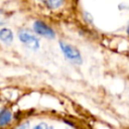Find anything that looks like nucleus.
Returning <instances> with one entry per match:
<instances>
[{"label": "nucleus", "instance_id": "39448f33", "mask_svg": "<svg viewBox=\"0 0 129 129\" xmlns=\"http://www.w3.org/2000/svg\"><path fill=\"white\" fill-rule=\"evenodd\" d=\"M11 118H12V114L10 111L5 110V109L1 110L0 111V126L7 125L11 121Z\"/></svg>", "mask_w": 129, "mask_h": 129}, {"label": "nucleus", "instance_id": "f03ea898", "mask_svg": "<svg viewBox=\"0 0 129 129\" xmlns=\"http://www.w3.org/2000/svg\"><path fill=\"white\" fill-rule=\"evenodd\" d=\"M18 37H19V39H20L27 47H29V48H31V49H33V50L38 49V47H39V41H38V39H37L33 34H31L30 32L21 31V32H19Z\"/></svg>", "mask_w": 129, "mask_h": 129}, {"label": "nucleus", "instance_id": "1a4fd4ad", "mask_svg": "<svg viewBox=\"0 0 129 129\" xmlns=\"http://www.w3.org/2000/svg\"><path fill=\"white\" fill-rule=\"evenodd\" d=\"M0 24H2V15H1V11H0Z\"/></svg>", "mask_w": 129, "mask_h": 129}, {"label": "nucleus", "instance_id": "7ed1b4c3", "mask_svg": "<svg viewBox=\"0 0 129 129\" xmlns=\"http://www.w3.org/2000/svg\"><path fill=\"white\" fill-rule=\"evenodd\" d=\"M33 29L37 34H39L43 37H46V38H54V36H55L53 30L48 25H46L45 23H43L40 20H37L33 23Z\"/></svg>", "mask_w": 129, "mask_h": 129}, {"label": "nucleus", "instance_id": "423d86ee", "mask_svg": "<svg viewBox=\"0 0 129 129\" xmlns=\"http://www.w3.org/2000/svg\"><path fill=\"white\" fill-rule=\"evenodd\" d=\"M45 3L47 5H49L50 7H52V8H56L57 6L62 4V2H60V1H49V2H45Z\"/></svg>", "mask_w": 129, "mask_h": 129}, {"label": "nucleus", "instance_id": "20e7f679", "mask_svg": "<svg viewBox=\"0 0 129 129\" xmlns=\"http://www.w3.org/2000/svg\"><path fill=\"white\" fill-rule=\"evenodd\" d=\"M0 39L4 43H6V44L11 43L12 40H13V33H12V31L9 28H2L0 30Z\"/></svg>", "mask_w": 129, "mask_h": 129}, {"label": "nucleus", "instance_id": "f257e3e1", "mask_svg": "<svg viewBox=\"0 0 129 129\" xmlns=\"http://www.w3.org/2000/svg\"><path fill=\"white\" fill-rule=\"evenodd\" d=\"M59 46H60V49L63 52L64 56L69 60H71V61H73L75 63H78V64L82 63V56H81L80 51L77 48H75L71 44H68V43H66L63 41L59 42Z\"/></svg>", "mask_w": 129, "mask_h": 129}, {"label": "nucleus", "instance_id": "6e6552de", "mask_svg": "<svg viewBox=\"0 0 129 129\" xmlns=\"http://www.w3.org/2000/svg\"><path fill=\"white\" fill-rule=\"evenodd\" d=\"M28 127H29V124L28 123H24V124L18 126L16 129H28Z\"/></svg>", "mask_w": 129, "mask_h": 129}, {"label": "nucleus", "instance_id": "0eeeda50", "mask_svg": "<svg viewBox=\"0 0 129 129\" xmlns=\"http://www.w3.org/2000/svg\"><path fill=\"white\" fill-rule=\"evenodd\" d=\"M33 129H53V128L50 127V126H48V125L45 124V123H40V124L36 125Z\"/></svg>", "mask_w": 129, "mask_h": 129}]
</instances>
